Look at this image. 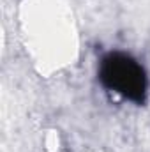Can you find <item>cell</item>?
<instances>
[{"instance_id":"1","label":"cell","mask_w":150,"mask_h":152,"mask_svg":"<svg viewBox=\"0 0 150 152\" xmlns=\"http://www.w3.org/2000/svg\"><path fill=\"white\" fill-rule=\"evenodd\" d=\"M99 80L108 90L120 94L136 104H145L147 101V73L143 66L127 53H106L99 64Z\"/></svg>"}]
</instances>
